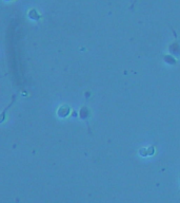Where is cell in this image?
Returning <instances> with one entry per match:
<instances>
[{
  "instance_id": "obj_1",
  "label": "cell",
  "mask_w": 180,
  "mask_h": 203,
  "mask_svg": "<svg viewBox=\"0 0 180 203\" xmlns=\"http://www.w3.org/2000/svg\"><path fill=\"white\" fill-rule=\"evenodd\" d=\"M174 34H175V38L176 39H175V41L168 47V51H170L172 55H174V56L176 57H179L180 56V42L177 40V34L175 33V31H174Z\"/></svg>"
},
{
  "instance_id": "obj_4",
  "label": "cell",
  "mask_w": 180,
  "mask_h": 203,
  "mask_svg": "<svg viewBox=\"0 0 180 203\" xmlns=\"http://www.w3.org/2000/svg\"><path fill=\"white\" fill-rule=\"evenodd\" d=\"M137 2V0H134L133 1V3H132V5H131V10H134V5H135V3Z\"/></svg>"
},
{
  "instance_id": "obj_2",
  "label": "cell",
  "mask_w": 180,
  "mask_h": 203,
  "mask_svg": "<svg viewBox=\"0 0 180 203\" xmlns=\"http://www.w3.org/2000/svg\"><path fill=\"white\" fill-rule=\"evenodd\" d=\"M163 59H164V61L168 65H176L177 64V59H175V57H173L172 55H164Z\"/></svg>"
},
{
  "instance_id": "obj_3",
  "label": "cell",
  "mask_w": 180,
  "mask_h": 203,
  "mask_svg": "<svg viewBox=\"0 0 180 203\" xmlns=\"http://www.w3.org/2000/svg\"><path fill=\"white\" fill-rule=\"evenodd\" d=\"M15 99H16V95H13V100H12V102H11V104L8 105V106L3 110V112H2V114H1V123H3L4 121H5V113H6V111H8V109L11 108V106H12V105L15 103Z\"/></svg>"
}]
</instances>
